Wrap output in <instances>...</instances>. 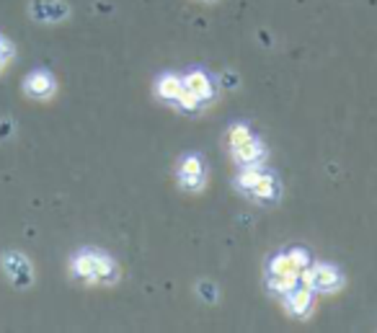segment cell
<instances>
[{
  "label": "cell",
  "mask_w": 377,
  "mask_h": 333,
  "mask_svg": "<svg viewBox=\"0 0 377 333\" xmlns=\"http://www.w3.org/2000/svg\"><path fill=\"white\" fill-rule=\"evenodd\" d=\"M300 282L308 289L318 292V295H333V292H339L344 287V274L331 263H310L300 274Z\"/></svg>",
  "instance_id": "cell-1"
},
{
  "label": "cell",
  "mask_w": 377,
  "mask_h": 333,
  "mask_svg": "<svg viewBox=\"0 0 377 333\" xmlns=\"http://www.w3.org/2000/svg\"><path fill=\"white\" fill-rule=\"evenodd\" d=\"M176 179L184 191H202L207 184V165L199 155H184L176 168Z\"/></svg>",
  "instance_id": "cell-2"
},
{
  "label": "cell",
  "mask_w": 377,
  "mask_h": 333,
  "mask_svg": "<svg viewBox=\"0 0 377 333\" xmlns=\"http://www.w3.org/2000/svg\"><path fill=\"white\" fill-rule=\"evenodd\" d=\"M282 305H285L287 316L305 320V318L313 316L315 310V292L305 287L303 282H297L292 289H287L285 295H282Z\"/></svg>",
  "instance_id": "cell-3"
},
{
  "label": "cell",
  "mask_w": 377,
  "mask_h": 333,
  "mask_svg": "<svg viewBox=\"0 0 377 333\" xmlns=\"http://www.w3.org/2000/svg\"><path fill=\"white\" fill-rule=\"evenodd\" d=\"M3 271L8 274V279L13 282V287H19V289L31 287V282H34L31 263H28L26 256L19 251H8L3 256Z\"/></svg>",
  "instance_id": "cell-4"
},
{
  "label": "cell",
  "mask_w": 377,
  "mask_h": 333,
  "mask_svg": "<svg viewBox=\"0 0 377 333\" xmlns=\"http://www.w3.org/2000/svg\"><path fill=\"white\" fill-rule=\"evenodd\" d=\"M231 150H233V161L238 163L240 168H258L269 158L267 145L261 143L256 135L251 137V140H246L243 145H238V147H231Z\"/></svg>",
  "instance_id": "cell-5"
},
{
  "label": "cell",
  "mask_w": 377,
  "mask_h": 333,
  "mask_svg": "<svg viewBox=\"0 0 377 333\" xmlns=\"http://www.w3.org/2000/svg\"><path fill=\"white\" fill-rule=\"evenodd\" d=\"M28 10L39 24H60L70 16V6L65 0H31Z\"/></svg>",
  "instance_id": "cell-6"
},
{
  "label": "cell",
  "mask_w": 377,
  "mask_h": 333,
  "mask_svg": "<svg viewBox=\"0 0 377 333\" xmlns=\"http://www.w3.org/2000/svg\"><path fill=\"white\" fill-rule=\"evenodd\" d=\"M181 83H184V90L192 93L194 99H199L204 106H210L212 99H215V81L204 70H189L186 75H181Z\"/></svg>",
  "instance_id": "cell-7"
},
{
  "label": "cell",
  "mask_w": 377,
  "mask_h": 333,
  "mask_svg": "<svg viewBox=\"0 0 377 333\" xmlns=\"http://www.w3.org/2000/svg\"><path fill=\"white\" fill-rule=\"evenodd\" d=\"M99 259H101V251L96 248H83L73 256L70 261V271L78 282H85V284H93L96 282V269H99Z\"/></svg>",
  "instance_id": "cell-8"
},
{
  "label": "cell",
  "mask_w": 377,
  "mask_h": 333,
  "mask_svg": "<svg viewBox=\"0 0 377 333\" xmlns=\"http://www.w3.org/2000/svg\"><path fill=\"white\" fill-rule=\"evenodd\" d=\"M55 90H57V81L47 70L28 72L26 81H24V93H26L28 99H37V101L52 99Z\"/></svg>",
  "instance_id": "cell-9"
},
{
  "label": "cell",
  "mask_w": 377,
  "mask_h": 333,
  "mask_svg": "<svg viewBox=\"0 0 377 333\" xmlns=\"http://www.w3.org/2000/svg\"><path fill=\"white\" fill-rule=\"evenodd\" d=\"M279 194H282V186H279V179H276L274 173L269 171H258V179L256 184H253V189H251L249 199H253V202H261V204H271V202H276L279 199Z\"/></svg>",
  "instance_id": "cell-10"
},
{
  "label": "cell",
  "mask_w": 377,
  "mask_h": 333,
  "mask_svg": "<svg viewBox=\"0 0 377 333\" xmlns=\"http://www.w3.org/2000/svg\"><path fill=\"white\" fill-rule=\"evenodd\" d=\"M156 93L160 101H166V104H178V99L184 96V83H181V75H163V78H158L156 83Z\"/></svg>",
  "instance_id": "cell-11"
},
{
  "label": "cell",
  "mask_w": 377,
  "mask_h": 333,
  "mask_svg": "<svg viewBox=\"0 0 377 333\" xmlns=\"http://www.w3.org/2000/svg\"><path fill=\"white\" fill-rule=\"evenodd\" d=\"M117 279H119V266H117V261L111 259L109 253L101 251V259H99V269H96V282L93 284H117Z\"/></svg>",
  "instance_id": "cell-12"
},
{
  "label": "cell",
  "mask_w": 377,
  "mask_h": 333,
  "mask_svg": "<svg viewBox=\"0 0 377 333\" xmlns=\"http://www.w3.org/2000/svg\"><path fill=\"white\" fill-rule=\"evenodd\" d=\"M297 282H300V277H290V274H271V271H267L264 284H267V289L271 292V295H279V298H282L287 289H292Z\"/></svg>",
  "instance_id": "cell-13"
},
{
  "label": "cell",
  "mask_w": 377,
  "mask_h": 333,
  "mask_svg": "<svg viewBox=\"0 0 377 333\" xmlns=\"http://www.w3.org/2000/svg\"><path fill=\"white\" fill-rule=\"evenodd\" d=\"M267 271H271V274H290V277H300L303 271L297 269V263L290 259V253H276L274 259L269 261V269Z\"/></svg>",
  "instance_id": "cell-14"
},
{
  "label": "cell",
  "mask_w": 377,
  "mask_h": 333,
  "mask_svg": "<svg viewBox=\"0 0 377 333\" xmlns=\"http://www.w3.org/2000/svg\"><path fill=\"white\" fill-rule=\"evenodd\" d=\"M253 137V129H251L249 124H233L231 129H228V143H231V147H238V145H243L246 140H251Z\"/></svg>",
  "instance_id": "cell-15"
},
{
  "label": "cell",
  "mask_w": 377,
  "mask_h": 333,
  "mask_svg": "<svg viewBox=\"0 0 377 333\" xmlns=\"http://www.w3.org/2000/svg\"><path fill=\"white\" fill-rule=\"evenodd\" d=\"M290 259H292L294 263H297V269L300 271H305L308 269V266H310V263H313V259H310V253L305 251L303 245H297V248H290Z\"/></svg>",
  "instance_id": "cell-16"
},
{
  "label": "cell",
  "mask_w": 377,
  "mask_h": 333,
  "mask_svg": "<svg viewBox=\"0 0 377 333\" xmlns=\"http://www.w3.org/2000/svg\"><path fill=\"white\" fill-rule=\"evenodd\" d=\"M13 54H16V49H13V44H10L8 39H3V42H0V57H3L6 63H8V60H10V57H13Z\"/></svg>",
  "instance_id": "cell-17"
},
{
  "label": "cell",
  "mask_w": 377,
  "mask_h": 333,
  "mask_svg": "<svg viewBox=\"0 0 377 333\" xmlns=\"http://www.w3.org/2000/svg\"><path fill=\"white\" fill-rule=\"evenodd\" d=\"M3 65H6V60H3V57H0V70H3Z\"/></svg>",
  "instance_id": "cell-18"
},
{
  "label": "cell",
  "mask_w": 377,
  "mask_h": 333,
  "mask_svg": "<svg viewBox=\"0 0 377 333\" xmlns=\"http://www.w3.org/2000/svg\"><path fill=\"white\" fill-rule=\"evenodd\" d=\"M199 3H217V0H199Z\"/></svg>",
  "instance_id": "cell-19"
},
{
  "label": "cell",
  "mask_w": 377,
  "mask_h": 333,
  "mask_svg": "<svg viewBox=\"0 0 377 333\" xmlns=\"http://www.w3.org/2000/svg\"><path fill=\"white\" fill-rule=\"evenodd\" d=\"M0 42H3V36H0Z\"/></svg>",
  "instance_id": "cell-20"
}]
</instances>
